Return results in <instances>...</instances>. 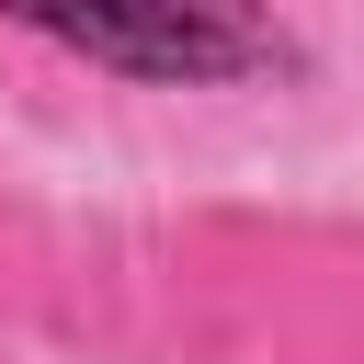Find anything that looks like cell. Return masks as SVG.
I'll return each mask as SVG.
<instances>
[{"label": "cell", "instance_id": "6da1fadb", "mask_svg": "<svg viewBox=\"0 0 364 364\" xmlns=\"http://www.w3.org/2000/svg\"><path fill=\"white\" fill-rule=\"evenodd\" d=\"M0 23L148 80V91H250V80H296L307 46L262 11V0H0Z\"/></svg>", "mask_w": 364, "mask_h": 364}]
</instances>
